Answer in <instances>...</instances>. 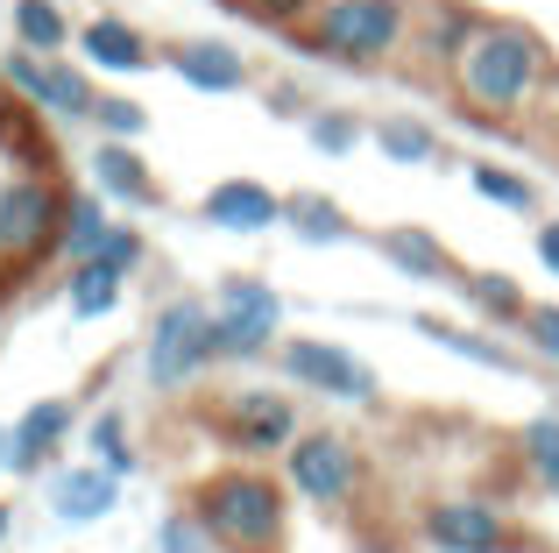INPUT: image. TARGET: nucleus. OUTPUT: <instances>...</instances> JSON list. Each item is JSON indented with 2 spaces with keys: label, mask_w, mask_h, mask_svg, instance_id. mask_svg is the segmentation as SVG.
I'll use <instances>...</instances> for the list:
<instances>
[{
  "label": "nucleus",
  "mask_w": 559,
  "mask_h": 553,
  "mask_svg": "<svg viewBox=\"0 0 559 553\" xmlns=\"http://www.w3.org/2000/svg\"><path fill=\"white\" fill-rule=\"evenodd\" d=\"M546 71H552V50H546L538 28L481 14V22L467 28L453 71H447V93H453V107H461L475 128H524L532 121L538 85H546Z\"/></svg>",
  "instance_id": "f257e3e1"
},
{
  "label": "nucleus",
  "mask_w": 559,
  "mask_h": 553,
  "mask_svg": "<svg viewBox=\"0 0 559 553\" xmlns=\"http://www.w3.org/2000/svg\"><path fill=\"white\" fill-rule=\"evenodd\" d=\"M191 518L227 553H284L290 504H284V483H276V475H262L255 461H241V469H219L191 490Z\"/></svg>",
  "instance_id": "f03ea898"
},
{
  "label": "nucleus",
  "mask_w": 559,
  "mask_h": 553,
  "mask_svg": "<svg viewBox=\"0 0 559 553\" xmlns=\"http://www.w3.org/2000/svg\"><path fill=\"white\" fill-rule=\"evenodd\" d=\"M404 28H411V0H319L298 22V36H305V50H319L326 64L382 71L404 50Z\"/></svg>",
  "instance_id": "7ed1b4c3"
},
{
  "label": "nucleus",
  "mask_w": 559,
  "mask_h": 553,
  "mask_svg": "<svg viewBox=\"0 0 559 553\" xmlns=\"http://www.w3.org/2000/svg\"><path fill=\"white\" fill-rule=\"evenodd\" d=\"M57 221H64V185L50 178V164H22L0 185V276L36 270L57 249Z\"/></svg>",
  "instance_id": "20e7f679"
},
{
  "label": "nucleus",
  "mask_w": 559,
  "mask_h": 553,
  "mask_svg": "<svg viewBox=\"0 0 559 553\" xmlns=\"http://www.w3.org/2000/svg\"><path fill=\"white\" fill-rule=\"evenodd\" d=\"M284 483L298 490L319 518L355 511V497H361V447L347 440V433H326V426L305 433L298 426L290 447H284Z\"/></svg>",
  "instance_id": "39448f33"
},
{
  "label": "nucleus",
  "mask_w": 559,
  "mask_h": 553,
  "mask_svg": "<svg viewBox=\"0 0 559 553\" xmlns=\"http://www.w3.org/2000/svg\"><path fill=\"white\" fill-rule=\"evenodd\" d=\"M213 305L205 298H170L164 313L150 319V341H142V369H150L156 390H185L191 376L213 369Z\"/></svg>",
  "instance_id": "423d86ee"
},
{
  "label": "nucleus",
  "mask_w": 559,
  "mask_h": 553,
  "mask_svg": "<svg viewBox=\"0 0 559 553\" xmlns=\"http://www.w3.org/2000/svg\"><path fill=\"white\" fill-rule=\"evenodd\" d=\"M284 333V298L262 276H227L213 291V355L219 362H255Z\"/></svg>",
  "instance_id": "0eeeda50"
},
{
  "label": "nucleus",
  "mask_w": 559,
  "mask_h": 553,
  "mask_svg": "<svg viewBox=\"0 0 559 553\" xmlns=\"http://www.w3.org/2000/svg\"><path fill=\"white\" fill-rule=\"evenodd\" d=\"M213 426L241 461H270V455H284L290 433H298V404H290V390L248 384V390H227V398L213 404Z\"/></svg>",
  "instance_id": "6e6552de"
},
{
  "label": "nucleus",
  "mask_w": 559,
  "mask_h": 553,
  "mask_svg": "<svg viewBox=\"0 0 559 553\" xmlns=\"http://www.w3.org/2000/svg\"><path fill=\"white\" fill-rule=\"evenodd\" d=\"M0 85H8L14 99H28L36 114H57V121H85V114H93V85H85V71L64 64L57 50H28V43H14V50L0 57Z\"/></svg>",
  "instance_id": "1a4fd4ad"
},
{
  "label": "nucleus",
  "mask_w": 559,
  "mask_h": 553,
  "mask_svg": "<svg viewBox=\"0 0 559 553\" xmlns=\"http://www.w3.org/2000/svg\"><path fill=\"white\" fill-rule=\"evenodd\" d=\"M475 22H481V14L461 8V0H411V28H404V50H396V64H404L411 79H425V85L447 79Z\"/></svg>",
  "instance_id": "9d476101"
},
{
  "label": "nucleus",
  "mask_w": 559,
  "mask_h": 553,
  "mask_svg": "<svg viewBox=\"0 0 559 553\" xmlns=\"http://www.w3.org/2000/svg\"><path fill=\"white\" fill-rule=\"evenodd\" d=\"M270 355H276V369H284L298 390L347 398V404H369L376 398V369L361 355H347V348H333V341H276Z\"/></svg>",
  "instance_id": "9b49d317"
},
{
  "label": "nucleus",
  "mask_w": 559,
  "mask_h": 553,
  "mask_svg": "<svg viewBox=\"0 0 559 553\" xmlns=\"http://www.w3.org/2000/svg\"><path fill=\"white\" fill-rule=\"evenodd\" d=\"M425 540H432L439 553H532V540H524L496 504H481V497L432 504V511H425Z\"/></svg>",
  "instance_id": "f8f14e48"
},
{
  "label": "nucleus",
  "mask_w": 559,
  "mask_h": 553,
  "mask_svg": "<svg viewBox=\"0 0 559 553\" xmlns=\"http://www.w3.org/2000/svg\"><path fill=\"white\" fill-rule=\"evenodd\" d=\"M164 64L178 71L185 85H199V93H248L255 85V71H248V57L234 50V43L219 36H191V43H170Z\"/></svg>",
  "instance_id": "ddd939ff"
},
{
  "label": "nucleus",
  "mask_w": 559,
  "mask_h": 553,
  "mask_svg": "<svg viewBox=\"0 0 559 553\" xmlns=\"http://www.w3.org/2000/svg\"><path fill=\"white\" fill-rule=\"evenodd\" d=\"M71 404L64 398H43V404H28L22 419L8 426V455H0V469H14V475H43V461L57 455V447L71 440Z\"/></svg>",
  "instance_id": "4468645a"
},
{
  "label": "nucleus",
  "mask_w": 559,
  "mask_h": 553,
  "mask_svg": "<svg viewBox=\"0 0 559 553\" xmlns=\"http://www.w3.org/2000/svg\"><path fill=\"white\" fill-rule=\"evenodd\" d=\"M93 192L121 199V207H135V213L164 207V185H156V170L142 164L135 142H121V136H99V150H93Z\"/></svg>",
  "instance_id": "2eb2a0df"
},
{
  "label": "nucleus",
  "mask_w": 559,
  "mask_h": 553,
  "mask_svg": "<svg viewBox=\"0 0 559 553\" xmlns=\"http://www.w3.org/2000/svg\"><path fill=\"white\" fill-rule=\"evenodd\" d=\"M199 213L213 227H227V235H262V227L284 221V192H270V185H255V178H219L213 192L199 199Z\"/></svg>",
  "instance_id": "dca6fc26"
},
{
  "label": "nucleus",
  "mask_w": 559,
  "mask_h": 553,
  "mask_svg": "<svg viewBox=\"0 0 559 553\" xmlns=\"http://www.w3.org/2000/svg\"><path fill=\"white\" fill-rule=\"evenodd\" d=\"M114 504H121V475H114V469H99V461L50 475V511L64 518V526H93V518H107Z\"/></svg>",
  "instance_id": "f3484780"
},
{
  "label": "nucleus",
  "mask_w": 559,
  "mask_h": 553,
  "mask_svg": "<svg viewBox=\"0 0 559 553\" xmlns=\"http://www.w3.org/2000/svg\"><path fill=\"white\" fill-rule=\"evenodd\" d=\"M79 50L93 57L99 71H150L156 64L150 36H142L135 22H121V14H93V22L79 28Z\"/></svg>",
  "instance_id": "a211bd4d"
},
{
  "label": "nucleus",
  "mask_w": 559,
  "mask_h": 553,
  "mask_svg": "<svg viewBox=\"0 0 559 553\" xmlns=\"http://www.w3.org/2000/svg\"><path fill=\"white\" fill-rule=\"evenodd\" d=\"M107 192H71L64 199V221H57V249L50 256H64V263H85V256L107 242Z\"/></svg>",
  "instance_id": "6ab92c4d"
},
{
  "label": "nucleus",
  "mask_w": 559,
  "mask_h": 553,
  "mask_svg": "<svg viewBox=\"0 0 559 553\" xmlns=\"http://www.w3.org/2000/svg\"><path fill=\"white\" fill-rule=\"evenodd\" d=\"M121 284H128V270H114L107 256H85V263H71V276H64V305H71V319H99V313H114V305H121Z\"/></svg>",
  "instance_id": "aec40b11"
},
{
  "label": "nucleus",
  "mask_w": 559,
  "mask_h": 553,
  "mask_svg": "<svg viewBox=\"0 0 559 553\" xmlns=\"http://www.w3.org/2000/svg\"><path fill=\"white\" fill-rule=\"evenodd\" d=\"M376 249L404 276H418V284H453V256L439 249L425 227H390V235H376Z\"/></svg>",
  "instance_id": "412c9836"
},
{
  "label": "nucleus",
  "mask_w": 559,
  "mask_h": 553,
  "mask_svg": "<svg viewBox=\"0 0 559 553\" xmlns=\"http://www.w3.org/2000/svg\"><path fill=\"white\" fill-rule=\"evenodd\" d=\"M453 284L467 291V305H475V313H489L496 327H518L524 319V291H518V276H503V270H453Z\"/></svg>",
  "instance_id": "4be33fe9"
},
{
  "label": "nucleus",
  "mask_w": 559,
  "mask_h": 553,
  "mask_svg": "<svg viewBox=\"0 0 559 553\" xmlns=\"http://www.w3.org/2000/svg\"><path fill=\"white\" fill-rule=\"evenodd\" d=\"M411 327L425 333L432 348H447V355H461V362H481V369H503V376H518L524 362L510 355L503 341H481V333H467V327H447V319H411Z\"/></svg>",
  "instance_id": "5701e85b"
},
{
  "label": "nucleus",
  "mask_w": 559,
  "mask_h": 553,
  "mask_svg": "<svg viewBox=\"0 0 559 553\" xmlns=\"http://www.w3.org/2000/svg\"><path fill=\"white\" fill-rule=\"evenodd\" d=\"M284 221H290L298 242H347L355 235V221H347L333 199H319V192H284Z\"/></svg>",
  "instance_id": "b1692460"
},
{
  "label": "nucleus",
  "mask_w": 559,
  "mask_h": 553,
  "mask_svg": "<svg viewBox=\"0 0 559 553\" xmlns=\"http://www.w3.org/2000/svg\"><path fill=\"white\" fill-rule=\"evenodd\" d=\"M376 150L390 164H439V128H425L418 114H390L376 121Z\"/></svg>",
  "instance_id": "393cba45"
},
{
  "label": "nucleus",
  "mask_w": 559,
  "mask_h": 553,
  "mask_svg": "<svg viewBox=\"0 0 559 553\" xmlns=\"http://www.w3.org/2000/svg\"><path fill=\"white\" fill-rule=\"evenodd\" d=\"M14 43H28V50H64L71 43V22L57 0H14Z\"/></svg>",
  "instance_id": "a878e982"
},
{
  "label": "nucleus",
  "mask_w": 559,
  "mask_h": 553,
  "mask_svg": "<svg viewBox=\"0 0 559 553\" xmlns=\"http://www.w3.org/2000/svg\"><path fill=\"white\" fill-rule=\"evenodd\" d=\"M518 447H524V469L538 475V490L559 504V412H546V419H532V426L518 433Z\"/></svg>",
  "instance_id": "bb28decb"
},
{
  "label": "nucleus",
  "mask_w": 559,
  "mask_h": 553,
  "mask_svg": "<svg viewBox=\"0 0 559 553\" xmlns=\"http://www.w3.org/2000/svg\"><path fill=\"white\" fill-rule=\"evenodd\" d=\"M467 185H475L481 199H496V207H510V213H538V185L518 178V170H503V164H467Z\"/></svg>",
  "instance_id": "cd10ccee"
},
{
  "label": "nucleus",
  "mask_w": 559,
  "mask_h": 553,
  "mask_svg": "<svg viewBox=\"0 0 559 553\" xmlns=\"http://www.w3.org/2000/svg\"><path fill=\"white\" fill-rule=\"evenodd\" d=\"M85 121H93L99 136H121V142L150 136V107L128 99V93H93V114H85Z\"/></svg>",
  "instance_id": "c85d7f7f"
},
{
  "label": "nucleus",
  "mask_w": 559,
  "mask_h": 553,
  "mask_svg": "<svg viewBox=\"0 0 559 553\" xmlns=\"http://www.w3.org/2000/svg\"><path fill=\"white\" fill-rule=\"evenodd\" d=\"M85 447H93V461H99V469H114V475H128V469H135V447H128L121 412H99L93 426H85Z\"/></svg>",
  "instance_id": "c756f323"
},
{
  "label": "nucleus",
  "mask_w": 559,
  "mask_h": 553,
  "mask_svg": "<svg viewBox=\"0 0 559 553\" xmlns=\"http://www.w3.org/2000/svg\"><path fill=\"white\" fill-rule=\"evenodd\" d=\"M518 333H524V348H532L538 362H552V369H559V305H524Z\"/></svg>",
  "instance_id": "7c9ffc66"
},
{
  "label": "nucleus",
  "mask_w": 559,
  "mask_h": 553,
  "mask_svg": "<svg viewBox=\"0 0 559 553\" xmlns=\"http://www.w3.org/2000/svg\"><path fill=\"white\" fill-rule=\"evenodd\" d=\"M156 553H213V532H205L191 511H170L164 526H156Z\"/></svg>",
  "instance_id": "2f4dec72"
},
{
  "label": "nucleus",
  "mask_w": 559,
  "mask_h": 553,
  "mask_svg": "<svg viewBox=\"0 0 559 553\" xmlns=\"http://www.w3.org/2000/svg\"><path fill=\"white\" fill-rule=\"evenodd\" d=\"M305 128H312V142H319V150H333V156H347L361 142V121H355V114H312Z\"/></svg>",
  "instance_id": "473e14b6"
},
{
  "label": "nucleus",
  "mask_w": 559,
  "mask_h": 553,
  "mask_svg": "<svg viewBox=\"0 0 559 553\" xmlns=\"http://www.w3.org/2000/svg\"><path fill=\"white\" fill-rule=\"evenodd\" d=\"M227 8H241V14H255V22H270V28H298L305 14L319 8V0H227Z\"/></svg>",
  "instance_id": "72a5a7b5"
},
{
  "label": "nucleus",
  "mask_w": 559,
  "mask_h": 553,
  "mask_svg": "<svg viewBox=\"0 0 559 553\" xmlns=\"http://www.w3.org/2000/svg\"><path fill=\"white\" fill-rule=\"evenodd\" d=\"M93 256H107L114 270H128V276H135V270H142V256H150V249H142V235H135V227H107V242H99Z\"/></svg>",
  "instance_id": "f704fd0d"
},
{
  "label": "nucleus",
  "mask_w": 559,
  "mask_h": 553,
  "mask_svg": "<svg viewBox=\"0 0 559 553\" xmlns=\"http://www.w3.org/2000/svg\"><path fill=\"white\" fill-rule=\"evenodd\" d=\"M532 242H538V263L559 276V221H538V235H532Z\"/></svg>",
  "instance_id": "c9c22d12"
},
{
  "label": "nucleus",
  "mask_w": 559,
  "mask_h": 553,
  "mask_svg": "<svg viewBox=\"0 0 559 553\" xmlns=\"http://www.w3.org/2000/svg\"><path fill=\"white\" fill-rule=\"evenodd\" d=\"M8 526H14V511H8V504H0V540H8Z\"/></svg>",
  "instance_id": "e433bc0d"
}]
</instances>
